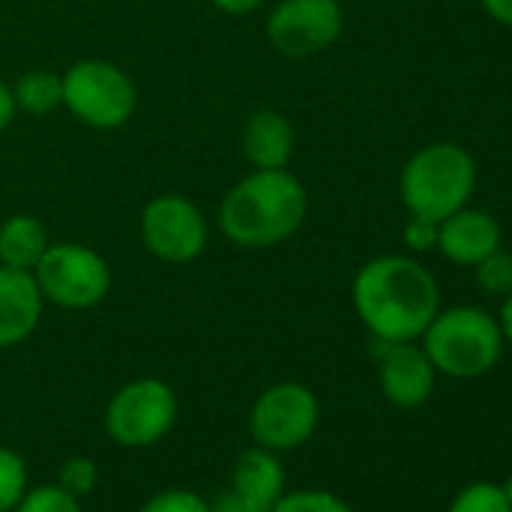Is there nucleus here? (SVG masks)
I'll use <instances>...</instances> for the list:
<instances>
[{"instance_id": "nucleus-1", "label": "nucleus", "mask_w": 512, "mask_h": 512, "mask_svg": "<svg viewBox=\"0 0 512 512\" xmlns=\"http://www.w3.org/2000/svg\"><path fill=\"white\" fill-rule=\"evenodd\" d=\"M353 308L377 341H416L440 311V290L410 256H377L353 281Z\"/></svg>"}, {"instance_id": "nucleus-2", "label": "nucleus", "mask_w": 512, "mask_h": 512, "mask_svg": "<svg viewBox=\"0 0 512 512\" xmlns=\"http://www.w3.org/2000/svg\"><path fill=\"white\" fill-rule=\"evenodd\" d=\"M308 214V193L287 169H256L220 202V229L238 247H275L299 232Z\"/></svg>"}, {"instance_id": "nucleus-3", "label": "nucleus", "mask_w": 512, "mask_h": 512, "mask_svg": "<svg viewBox=\"0 0 512 512\" xmlns=\"http://www.w3.org/2000/svg\"><path fill=\"white\" fill-rule=\"evenodd\" d=\"M425 356L434 371L449 374L455 380H473L488 374L503 356V335L497 320L482 308H449L437 311V317L422 332Z\"/></svg>"}, {"instance_id": "nucleus-4", "label": "nucleus", "mask_w": 512, "mask_h": 512, "mask_svg": "<svg viewBox=\"0 0 512 512\" xmlns=\"http://www.w3.org/2000/svg\"><path fill=\"white\" fill-rule=\"evenodd\" d=\"M476 187L473 157L452 142H437L416 151L401 172V199L413 217L446 220L467 205Z\"/></svg>"}, {"instance_id": "nucleus-5", "label": "nucleus", "mask_w": 512, "mask_h": 512, "mask_svg": "<svg viewBox=\"0 0 512 512\" xmlns=\"http://www.w3.org/2000/svg\"><path fill=\"white\" fill-rule=\"evenodd\" d=\"M37 287L46 302L67 311H88L109 296L112 272L103 256L85 244H49L34 269Z\"/></svg>"}, {"instance_id": "nucleus-6", "label": "nucleus", "mask_w": 512, "mask_h": 512, "mask_svg": "<svg viewBox=\"0 0 512 512\" xmlns=\"http://www.w3.org/2000/svg\"><path fill=\"white\" fill-rule=\"evenodd\" d=\"M64 106L94 130H118L133 118L136 88L109 61H79L64 76Z\"/></svg>"}, {"instance_id": "nucleus-7", "label": "nucleus", "mask_w": 512, "mask_h": 512, "mask_svg": "<svg viewBox=\"0 0 512 512\" xmlns=\"http://www.w3.org/2000/svg\"><path fill=\"white\" fill-rule=\"evenodd\" d=\"M178 416V401L169 383L142 377L121 386L106 407V434L130 449L163 440Z\"/></svg>"}, {"instance_id": "nucleus-8", "label": "nucleus", "mask_w": 512, "mask_h": 512, "mask_svg": "<svg viewBox=\"0 0 512 512\" xmlns=\"http://www.w3.org/2000/svg\"><path fill=\"white\" fill-rule=\"evenodd\" d=\"M320 422V401L302 383L269 386L250 410V434L256 446L290 452L308 443Z\"/></svg>"}, {"instance_id": "nucleus-9", "label": "nucleus", "mask_w": 512, "mask_h": 512, "mask_svg": "<svg viewBox=\"0 0 512 512\" xmlns=\"http://www.w3.org/2000/svg\"><path fill=\"white\" fill-rule=\"evenodd\" d=\"M142 241L163 263H193L208 244L202 211L178 193L154 196L142 208Z\"/></svg>"}, {"instance_id": "nucleus-10", "label": "nucleus", "mask_w": 512, "mask_h": 512, "mask_svg": "<svg viewBox=\"0 0 512 512\" xmlns=\"http://www.w3.org/2000/svg\"><path fill=\"white\" fill-rule=\"evenodd\" d=\"M344 31L338 0H281L269 16V43L284 58H311L329 49Z\"/></svg>"}, {"instance_id": "nucleus-11", "label": "nucleus", "mask_w": 512, "mask_h": 512, "mask_svg": "<svg viewBox=\"0 0 512 512\" xmlns=\"http://www.w3.org/2000/svg\"><path fill=\"white\" fill-rule=\"evenodd\" d=\"M437 371L413 341H380V389L401 410L422 407L434 392Z\"/></svg>"}, {"instance_id": "nucleus-12", "label": "nucleus", "mask_w": 512, "mask_h": 512, "mask_svg": "<svg viewBox=\"0 0 512 512\" xmlns=\"http://www.w3.org/2000/svg\"><path fill=\"white\" fill-rule=\"evenodd\" d=\"M43 302L34 272L0 266V350L34 335L43 317Z\"/></svg>"}, {"instance_id": "nucleus-13", "label": "nucleus", "mask_w": 512, "mask_h": 512, "mask_svg": "<svg viewBox=\"0 0 512 512\" xmlns=\"http://www.w3.org/2000/svg\"><path fill=\"white\" fill-rule=\"evenodd\" d=\"M500 247V229L497 220L488 211L479 208H458L446 220H440L437 229V250L449 263L458 266H476L488 253Z\"/></svg>"}, {"instance_id": "nucleus-14", "label": "nucleus", "mask_w": 512, "mask_h": 512, "mask_svg": "<svg viewBox=\"0 0 512 512\" xmlns=\"http://www.w3.org/2000/svg\"><path fill=\"white\" fill-rule=\"evenodd\" d=\"M284 485H287V476H284V464L278 461V452L256 446L238 455L232 467L229 491H235L238 497H244L247 503L260 509H272L281 500Z\"/></svg>"}, {"instance_id": "nucleus-15", "label": "nucleus", "mask_w": 512, "mask_h": 512, "mask_svg": "<svg viewBox=\"0 0 512 512\" xmlns=\"http://www.w3.org/2000/svg\"><path fill=\"white\" fill-rule=\"evenodd\" d=\"M293 127L290 121L275 112V109H260L253 112L244 124V157L250 160L253 169H287L293 157Z\"/></svg>"}, {"instance_id": "nucleus-16", "label": "nucleus", "mask_w": 512, "mask_h": 512, "mask_svg": "<svg viewBox=\"0 0 512 512\" xmlns=\"http://www.w3.org/2000/svg\"><path fill=\"white\" fill-rule=\"evenodd\" d=\"M49 250L46 226L31 214H13L0 226V266L34 272Z\"/></svg>"}, {"instance_id": "nucleus-17", "label": "nucleus", "mask_w": 512, "mask_h": 512, "mask_svg": "<svg viewBox=\"0 0 512 512\" xmlns=\"http://www.w3.org/2000/svg\"><path fill=\"white\" fill-rule=\"evenodd\" d=\"M16 106L28 115H49L52 109L64 106V82L49 70L25 73L13 88Z\"/></svg>"}, {"instance_id": "nucleus-18", "label": "nucleus", "mask_w": 512, "mask_h": 512, "mask_svg": "<svg viewBox=\"0 0 512 512\" xmlns=\"http://www.w3.org/2000/svg\"><path fill=\"white\" fill-rule=\"evenodd\" d=\"M449 512H512V503L497 482H473L452 497Z\"/></svg>"}, {"instance_id": "nucleus-19", "label": "nucleus", "mask_w": 512, "mask_h": 512, "mask_svg": "<svg viewBox=\"0 0 512 512\" xmlns=\"http://www.w3.org/2000/svg\"><path fill=\"white\" fill-rule=\"evenodd\" d=\"M28 491V464L19 452L0 446V512H13Z\"/></svg>"}, {"instance_id": "nucleus-20", "label": "nucleus", "mask_w": 512, "mask_h": 512, "mask_svg": "<svg viewBox=\"0 0 512 512\" xmlns=\"http://www.w3.org/2000/svg\"><path fill=\"white\" fill-rule=\"evenodd\" d=\"M269 512H353L347 500H341L332 491L323 488H302V491H284L281 500Z\"/></svg>"}, {"instance_id": "nucleus-21", "label": "nucleus", "mask_w": 512, "mask_h": 512, "mask_svg": "<svg viewBox=\"0 0 512 512\" xmlns=\"http://www.w3.org/2000/svg\"><path fill=\"white\" fill-rule=\"evenodd\" d=\"M473 269H476V284L482 287V293H488V296H509L512 293V253L497 247Z\"/></svg>"}, {"instance_id": "nucleus-22", "label": "nucleus", "mask_w": 512, "mask_h": 512, "mask_svg": "<svg viewBox=\"0 0 512 512\" xmlns=\"http://www.w3.org/2000/svg\"><path fill=\"white\" fill-rule=\"evenodd\" d=\"M13 512H82V503L61 485H40L28 488Z\"/></svg>"}, {"instance_id": "nucleus-23", "label": "nucleus", "mask_w": 512, "mask_h": 512, "mask_svg": "<svg viewBox=\"0 0 512 512\" xmlns=\"http://www.w3.org/2000/svg\"><path fill=\"white\" fill-rule=\"evenodd\" d=\"M97 479H100L97 464H94L91 458L79 455V458L64 461L61 476H58V485H61V488H67V491H70V494H76V497H85V494H91V491L97 488Z\"/></svg>"}, {"instance_id": "nucleus-24", "label": "nucleus", "mask_w": 512, "mask_h": 512, "mask_svg": "<svg viewBox=\"0 0 512 512\" xmlns=\"http://www.w3.org/2000/svg\"><path fill=\"white\" fill-rule=\"evenodd\" d=\"M139 512H208V503L187 488H169L154 497H148Z\"/></svg>"}, {"instance_id": "nucleus-25", "label": "nucleus", "mask_w": 512, "mask_h": 512, "mask_svg": "<svg viewBox=\"0 0 512 512\" xmlns=\"http://www.w3.org/2000/svg\"><path fill=\"white\" fill-rule=\"evenodd\" d=\"M437 229H440V223L425 220V217H413L404 229V238L413 250H431V247H437Z\"/></svg>"}, {"instance_id": "nucleus-26", "label": "nucleus", "mask_w": 512, "mask_h": 512, "mask_svg": "<svg viewBox=\"0 0 512 512\" xmlns=\"http://www.w3.org/2000/svg\"><path fill=\"white\" fill-rule=\"evenodd\" d=\"M208 512H269V509H260V506L247 503V500L238 497L235 491H226V494H220L214 503H208Z\"/></svg>"}, {"instance_id": "nucleus-27", "label": "nucleus", "mask_w": 512, "mask_h": 512, "mask_svg": "<svg viewBox=\"0 0 512 512\" xmlns=\"http://www.w3.org/2000/svg\"><path fill=\"white\" fill-rule=\"evenodd\" d=\"M19 106H16V97H13V88L7 82H0V133H4L13 118H16Z\"/></svg>"}, {"instance_id": "nucleus-28", "label": "nucleus", "mask_w": 512, "mask_h": 512, "mask_svg": "<svg viewBox=\"0 0 512 512\" xmlns=\"http://www.w3.org/2000/svg\"><path fill=\"white\" fill-rule=\"evenodd\" d=\"M211 4L220 10V13H229V16H247L253 10H260L266 0H211Z\"/></svg>"}, {"instance_id": "nucleus-29", "label": "nucleus", "mask_w": 512, "mask_h": 512, "mask_svg": "<svg viewBox=\"0 0 512 512\" xmlns=\"http://www.w3.org/2000/svg\"><path fill=\"white\" fill-rule=\"evenodd\" d=\"M482 7L491 19H497L500 25L512 28V0H482Z\"/></svg>"}, {"instance_id": "nucleus-30", "label": "nucleus", "mask_w": 512, "mask_h": 512, "mask_svg": "<svg viewBox=\"0 0 512 512\" xmlns=\"http://www.w3.org/2000/svg\"><path fill=\"white\" fill-rule=\"evenodd\" d=\"M497 326H500V335H503V341H509V344H512V293H509V296H503V305H500Z\"/></svg>"}, {"instance_id": "nucleus-31", "label": "nucleus", "mask_w": 512, "mask_h": 512, "mask_svg": "<svg viewBox=\"0 0 512 512\" xmlns=\"http://www.w3.org/2000/svg\"><path fill=\"white\" fill-rule=\"evenodd\" d=\"M500 488H503V494H506V497H509V503H512V473L500 482Z\"/></svg>"}]
</instances>
